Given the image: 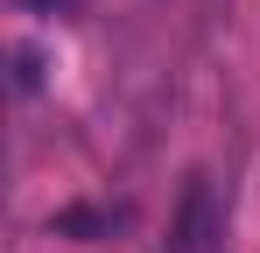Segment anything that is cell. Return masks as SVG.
<instances>
[{"label":"cell","mask_w":260,"mask_h":253,"mask_svg":"<svg viewBox=\"0 0 260 253\" xmlns=\"http://www.w3.org/2000/svg\"><path fill=\"white\" fill-rule=\"evenodd\" d=\"M120 211H99V204H71L56 211V239H91V232H113Z\"/></svg>","instance_id":"obj_2"},{"label":"cell","mask_w":260,"mask_h":253,"mask_svg":"<svg viewBox=\"0 0 260 253\" xmlns=\"http://www.w3.org/2000/svg\"><path fill=\"white\" fill-rule=\"evenodd\" d=\"M36 84H43V49L14 42V91H36Z\"/></svg>","instance_id":"obj_3"},{"label":"cell","mask_w":260,"mask_h":253,"mask_svg":"<svg viewBox=\"0 0 260 253\" xmlns=\"http://www.w3.org/2000/svg\"><path fill=\"white\" fill-rule=\"evenodd\" d=\"M204 239H211V190L190 183L183 190V211H176V225H169V253H204Z\"/></svg>","instance_id":"obj_1"}]
</instances>
